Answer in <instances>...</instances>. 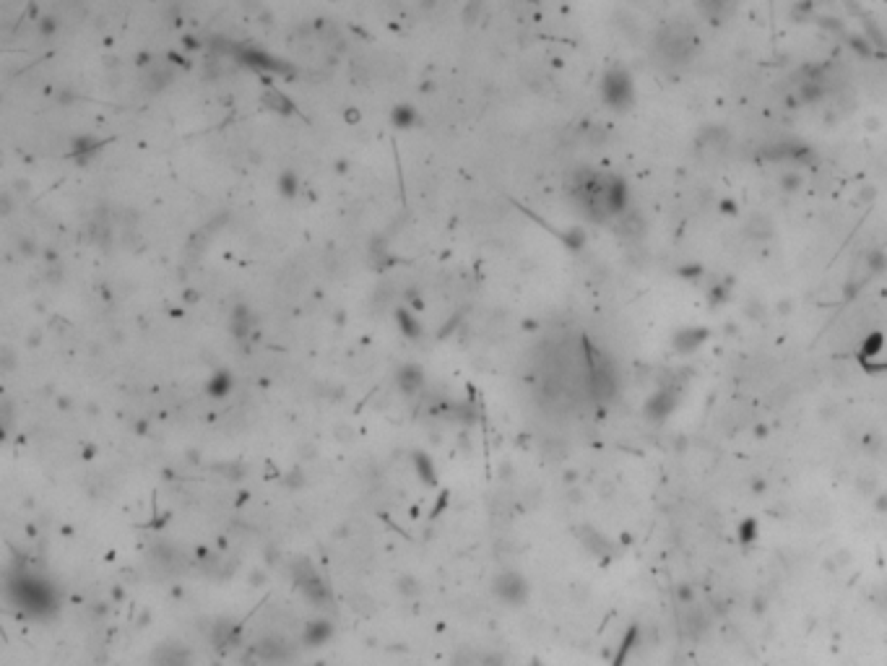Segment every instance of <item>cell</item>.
<instances>
[{"label": "cell", "mask_w": 887, "mask_h": 666, "mask_svg": "<svg viewBox=\"0 0 887 666\" xmlns=\"http://www.w3.org/2000/svg\"><path fill=\"white\" fill-rule=\"evenodd\" d=\"M700 37L687 21H674V24L661 26L653 34V57L663 68H685L695 60Z\"/></svg>", "instance_id": "obj_1"}, {"label": "cell", "mask_w": 887, "mask_h": 666, "mask_svg": "<svg viewBox=\"0 0 887 666\" xmlns=\"http://www.w3.org/2000/svg\"><path fill=\"white\" fill-rule=\"evenodd\" d=\"M677 403H680V391H677V386H661L646 401V419L653 422V425H661V422H666V419L674 414Z\"/></svg>", "instance_id": "obj_2"}, {"label": "cell", "mask_w": 887, "mask_h": 666, "mask_svg": "<svg viewBox=\"0 0 887 666\" xmlns=\"http://www.w3.org/2000/svg\"><path fill=\"white\" fill-rule=\"evenodd\" d=\"M604 97L612 107L624 110L630 107L632 97H635V88H632V79L624 71H612L604 81Z\"/></svg>", "instance_id": "obj_3"}, {"label": "cell", "mask_w": 887, "mask_h": 666, "mask_svg": "<svg viewBox=\"0 0 887 666\" xmlns=\"http://www.w3.org/2000/svg\"><path fill=\"white\" fill-rule=\"evenodd\" d=\"M728 146H731V138L723 128H703L700 130V136H697V151L703 154V156H711V159H721L723 154L728 151Z\"/></svg>", "instance_id": "obj_4"}, {"label": "cell", "mask_w": 887, "mask_h": 666, "mask_svg": "<svg viewBox=\"0 0 887 666\" xmlns=\"http://www.w3.org/2000/svg\"><path fill=\"white\" fill-rule=\"evenodd\" d=\"M708 336H711V333H708V328H703V326H687V328H680L674 333L672 346L677 354H695L697 349L708 341Z\"/></svg>", "instance_id": "obj_5"}, {"label": "cell", "mask_w": 887, "mask_h": 666, "mask_svg": "<svg viewBox=\"0 0 887 666\" xmlns=\"http://www.w3.org/2000/svg\"><path fill=\"white\" fill-rule=\"evenodd\" d=\"M682 630H685L689 641L697 643L703 641V635L711 630V619H708V614L700 607L689 604V607H685V614H682Z\"/></svg>", "instance_id": "obj_6"}, {"label": "cell", "mask_w": 887, "mask_h": 666, "mask_svg": "<svg viewBox=\"0 0 887 666\" xmlns=\"http://www.w3.org/2000/svg\"><path fill=\"white\" fill-rule=\"evenodd\" d=\"M697 11L711 24H726L734 16L736 0H697Z\"/></svg>", "instance_id": "obj_7"}, {"label": "cell", "mask_w": 887, "mask_h": 666, "mask_svg": "<svg viewBox=\"0 0 887 666\" xmlns=\"http://www.w3.org/2000/svg\"><path fill=\"white\" fill-rule=\"evenodd\" d=\"M744 234L755 242L767 240V237L773 234V222H770L765 214H755V217L747 219V224H744Z\"/></svg>", "instance_id": "obj_8"}, {"label": "cell", "mask_w": 887, "mask_h": 666, "mask_svg": "<svg viewBox=\"0 0 887 666\" xmlns=\"http://www.w3.org/2000/svg\"><path fill=\"white\" fill-rule=\"evenodd\" d=\"M864 265H866V273H871V276L885 273L887 271V253L882 248L869 250V253L864 256Z\"/></svg>", "instance_id": "obj_9"}, {"label": "cell", "mask_w": 887, "mask_h": 666, "mask_svg": "<svg viewBox=\"0 0 887 666\" xmlns=\"http://www.w3.org/2000/svg\"><path fill=\"white\" fill-rule=\"evenodd\" d=\"M757 534H760V529H757V521H755V518H744V521L736 526V539H739L744 546H750L752 541L757 539Z\"/></svg>", "instance_id": "obj_10"}, {"label": "cell", "mask_w": 887, "mask_h": 666, "mask_svg": "<svg viewBox=\"0 0 887 666\" xmlns=\"http://www.w3.org/2000/svg\"><path fill=\"white\" fill-rule=\"evenodd\" d=\"M882 344H885V338H882V333H877V331H871L869 336L864 338L862 341V357H877L879 352H882Z\"/></svg>", "instance_id": "obj_11"}, {"label": "cell", "mask_w": 887, "mask_h": 666, "mask_svg": "<svg viewBox=\"0 0 887 666\" xmlns=\"http://www.w3.org/2000/svg\"><path fill=\"white\" fill-rule=\"evenodd\" d=\"M638 643H640V627H630L627 635H624V641H622V648H619V653H617V666L622 664L624 658H627V653H630Z\"/></svg>", "instance_id": "obj_12"}, {"label": "cell", "mask_w": 887, "mask_h": 666, "mask_svg": "<svg viewBox=\"0 0 887 666\" xmlns=\"http://www.w3.org/2000/svg\"><path fill=\"white\" fill-rule=\"evenodd\" d=\"M674 599H677V604H682V607H689V604H695V591H692L689 583H677Z\"/></svg>", "instance_id": "obj_13"}, {"label": "cell", "mask_w": 887, "mask_h": 666, "mask_svg": "<svg viewBox=\"0 0 887 666\" xmlns=\"http://www.w3.org/2000/svg\"><path fill=\"white\" fill-rule=\"evenodd\" d=\"M778 185H781L784 190H789V193H794V190H799V188H801V177L796 175L794 169H789V172H784V175H781Z\"/></svg>", "instance_id": "obj_14"}, {"label": "cell", "mask_w": 887, "mask_h": 666, "mask_svg": "<svg viewBox=\"0 0 887 666\" xmlns=\"http://www.w3.org/2000/svg\"><path fill=\"white\" fill-rule=\"evenodd\" d=\"M755 435H757V437H765V435H767V427H762V425L755 427Z\"/></svg>", "instance_id": "obj_15"}, {"label": "cell", "mask_w": 887, "mask_h": 666, "mask_svg": "<svg viewBox=\"0 0 887 666\" xmlns=\"http://www.w3.org/2000/svg\"><path fill=\"white\" fill-rule=\"evenodd\" d=\"M877 507H879V510H887V498H879Z\"/></svg>", "instance_id": "obj_16"}]
</instances>
